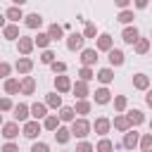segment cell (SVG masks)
I'll list each match as a JSON object with an SVG mask.
<instances>
[{
  "label": "cell",
  "mask_w": 152,
  "mask_h": 152,
  "mask_svg": "<svg viewBox=\"0 0 152 152\" xmlns=\"http://www.w3.org/2000/svg\"><path fill=\"white\" fill-rule=\"evenodd\" d=\"M48 150H50V145L43 140H33V145H31V152H48Z\"/></svg>",
  "instance_id": "bcb514c9"
},
{
  "label": "cell",
  "mask_w": 152,
  "mask_h": 152,
  "mask_svg": "<svg viewBox=\"0 0 152 152\" xmlns=\"http://www.w3.org/2000/svg\"><path fill=\"white\" fill-rule=\"evenodd\" d=\"M57 112H59L57 116H59V121H62V124H71V121L76 119V112H74V107H66V104H62Z\"/></svg>",
  "instance_id": "f1b7e54d"
},
{
  "label": "cell",
  "mask_w": 152,
  "mask_h": 152,
  "mask_svg": "<svg viewBox=\"0 0 152 152\" xmlns=\"http://www.w3.org/2000/svg\"><path fill=\"white\" fill-rule=\"evenodd\" d=\"M0 150H5V152H17V150H19V145H17L14 140H7V142H2V145H0Z\"/></svg>",
  "instance_id": "7dc6e473"
},
{
  "label": "cell",
  "mask_w": 152,
  "mask_h": 152,
  "mask_svg": "<svg viewBox=\"0 0 152 152\" xmlns=\"http://www.w3.org/2000/svg\"><path fill=\"white\" fill-rule=\"evenodd\" d=\"M74 112H76V116H88V114L93 112V102H90L88 97H81V100H76Z\"/></svg>",
  "instance_id": "d6986e66"
},
{
  "label": "cell",
  "mask_w": 152,
  "mask_h": 152,
  "mask_svg": "<svg viewBox=\"0 0 152 152\" xmlns=\"http://www.w3.org/2000/svg\"><path fill=\"white\" fill-rule=\"evenodd\" d=\"M10 2H12V5H26L28 0H10Z\"/></svg>",
  "instance_id": "f5cc1de1"
},
{
  "label": "cell",
  "mask_w": 152,
  "mask_h": 152,
  "mask_svg": "<svg viewBox=\"0 0 152 152\" xmlns=\"http://www.w3.org/2000/svg\"><path fill=\"white\" fill-rule=\"evenodd\" d=\"M90 150H95V145L88 142V140H83V138H78V142H76V152H90Z\"/></svg>",
  "instance_id": "7bdbcfd3"
},
{
  "label": "cell",
  "mask_w": 152,
  "mask_h": 152,
  "mask_svg": "<svg viewBox=\"0 0 152 152\" xmlns=\"http://www.w3.org/2000/svg\"><path fill=\"white\" fill-rule=\"evenodd\" d=\"M71 83H74V81L66 76V71H64V74H55V78H52L55 90L62 93V95H64V93H71Z\"/></svg>",
  "instance_id": "277c9868"
},
{
  "label": "cell",
  "mask_w": 152,
  "mask_h": 152,
  "mask_svg": "<svg viewBox=\"0 0 152 152\" xmlns=\"http://www.w3.org/2000/svg\"><path fill=\"white\" fill-rule=\"evenodd\" d=\"M40 133H43V124H40L38 119H26V121L21 124V135H24V138L36 140V138H40Z\"/></svg>",
  "instance_id": "7a4b0ae2"
},
{
  "label": "cell",
  "mask_w": 152,
  "mask_h": 152,
  "mask_svg": "<svg viewBox=\"0 0 152 152\" xmlns=\"http://www.w3.org/2000/svg\"><path fill=\"white\" fill-rule=\"evenodd\" d=\"M78 78L90 83V81L95 78V69H93V66H86V64H81V69H78Z\"/></svg>",
  "instance_id": "74e56055"
},
{
  "label": "cell",
  "mask_w": 152,
  "mask_h": 152,
  "mask_svg": "<svg viewBox=\"0 0 152 152\" xmlns=\"http://www.w3.org/2000/svg\"><path fill=\"white\" fill-rule=\"evenodd\" d=\"M0 131H2V138H5V140H14V138H19V133H21L19 121H2Z\"/></svg>",
  "instance_id": "52a82bcc"
},
{
  "label": "cell",
  "mask_w": 152,
  "mask_h": 152,
  "mask_svg": "<svg viewBox=\"0 0 152 152\" xmlns=\"http://www.w3.org/2000/svg\"><path fill=\"white\" fill-rule=\"evenodd\" d=\"M138 147H140L142 152H152V133H140Z\"/></svg>",
  "instance_id": "8d00e7d4"
},
{
  "label": "cell",
  "mask_w": 152,
  "mask_h": 152,
  "mask_svg": "<svg viewBox=\"0 0 152 152\" xmlns=\"http://www.w3.org/2000/svg\"><path fill=\"white\" fill-rule=\"evenodd\" d=\"M28 112H31V119L43 121V116L48 114V104L45 102H33V104H28Z\"/></svg>",
  "instance_id": "cb8c5ba5"
},
{
  "label": "cell",
  "mask_w": 152,
  "mask_h": 152,
  "mask_svg": "<svg viewBox=\"0 0 152 152\" xmlns=\"http://www.w3.org/2000/svg\"><path fill=\"white\" fill-rule=\"evenodd\" d=\"M145 104L152 109V88H147V90H145Z\"/></svg>",
  "instance_id": "681fc988"
},
{
  "label": "cell",
  "mask_w": 152,
  "mask_h": 152,
  "mask_svg": "<svg viewBox=\"0 0 152 152\" xmlns=\"http://www.w3.org/2000/svg\"><path fill=\"white\" fill-rule=\"evenodd\" d=\"M0 126H2V112H0Z\"/></svg>",
  "instance_id": "db71d44e"
},
{
  "label": "cell",
  "mask_w": 152,
  "mask_h": 152,
  "mask_svg": "<svg viewBox=\"0 0 152 152\" xmlns=\"http://www.w3.org/2000/svg\"><path fill=\"white\" fill-rule=\"evenodd\" d=\"M69 128H71V138H88L90 131H93V124H90L86 116H76Z\"/></svg>",
  "instance_id": "6da1fadb"
},
{
  "label": "cell",
  "mask_w": 152,
  "mask_h": 152,
  "mask_svg": "<svg viewBox=\"0 0 152 152\" xmlns=\"http://www.w3.org/2000/svg\"><path fill=\"white\" fill-rule=\"evenodd\" d=\"M114 5L119 10H124V7H131V0H114Z\"/></svg>",
  "instance_id": "f907efd6"
},
{
  "label": "cell",
  "mask_w": 152,
  "mask_h": 152,
  "mask_svg": "<svg viewBox=\"0 0 152 152\" xmlns=\"http://www.w3.org/2000/svg\"><path fill=\"white\" fill-rule=\"evenodd\" d=\"M12 116H14V121H19V124H24L26 119H31L28 104H26V102H19V104H14V107H12Z\"/></svg>",
  "instance_id": "e0dca14e"
},
{
  "label": "cell",
  "mask_w": 152,
  "mask_h": 152,
  "mask_svg": "<svg viewBox=\"0 0 152 152\" xmlns=\"http://www.w3.org/2000/svg\"><path fill=\"white\" fill-rule=\"evenodd\" d=\"M33 48H36L33 36H19V38H17V52H19V55H31Z\"/></svg>",
  "instance_id": "ba28073f"
},
{
  "label": "cell",
  "mask_w": 152,
  "mask_h": 152,
  "mask_svg": "<svg viewBox=\"0 0 152 152\" xmlns=\"http://www.w3.org/2000/svg\"><path fill=\"white\" fill-rule=\"evenodd\" d=\"M24 26H26V28H40V26H43V14H40V12L24 14Z\"/></svg>",
  "instance_id": "44dd1931"
},
{
  "label": "cell",
  "mask_w": 152,
  "mask_h": 152,
  "mask_svg": "<svg viewBox=\"0 0 152 152\" xmlns=\"http://www.w3.org/2000/svg\"><path fill=\"white\" fill-rule=\"evenodd\" d=\"M133 19H135V12H133L131 7H124V10L116 14V21L124 24V26H126V24H133Z\"/></svg>",
  "instance_id": "d6a6232c"
},
{
  "label": "cell",
  "mask_w": 152,
  "mask_h": 152,
  "mask_svg": "<svg viewBox=\"0 0 152 152\" xmlns=\"http://www.w3.org/2000/svg\"><path fill=\"white\" fill-rule=\"evenodd\" d=\"M150 40H152V31H150Z\"/></svg>",
  "instance_id": "9f6ffc18"
},
{
  "label": "cell",
  "mask_w": 152,
  "mask_h": 152,
  "mask_svg": "<svg viewBox=\"0 0 152 152\" xmlns=\"http://www.w3.org/2000/svg\"><path fill=\"white\" fill-rule=\"evenodd\" d=\"M64 45H66V50L69 52H81L83 48H86V38H83V33H69V36H64Z\"/></svg>",
  "instance_id": "3957f363"
},
{
  "label": "cell",
  "mask_w": 152,
  "mask_h": 152,
  "mask_svg": "<svg viewBox=\"0 0 152 152\" xmlns=\"http://www.w3.org/2000/svg\"><path fill=\"white\" fill-rule=\"evenodd\" d=\"M109 48H114V38H112L109 33H97V38H95V50H97V52H107Z\"/></svg>",
  "instance_id": "7c38bea8"
},
{
  "label": "cell",
  "mask_w": 152,
  "mask_h": 152,
  "mask_svg": "<svg viewBox=\"0 0 152 152\" xmlns=\"http://www.w3.org/2000/svg\"><path fill=\"white\" fill-rule=\"evenodd\" d=\"M147 5H150V0H133L135 10H147Z\"/></svg>",
  "instance_id": "c3c4849f"
},
{
  "label": "cell",
  "mask_w": 152,
  "mask_h": 152,
  "mask_svg": "<svg viewBox=\"0 0 152 152\" xmlns=\"http://www.w3.org/2000/svg\"><path fill=\"white\" fill-rule=\"evenodd\" d=\"M7 24V17H5V12H0V28Z\"/></svg>",
  "instance_id": "816d5d0a"
},
{
  "label": "cell",
  "mask_w": 152,
  "mask_h": 152,
  "mask_svg": "<svg viewBox=\"0 0 152 152\" xmlns=\"http://www.w3.org/2000/svg\"><path fill=\"white\" fill-rule=\"evenodd\" d=\"M126 116H128V124H131V126H140V124H145V114H142V109H128Z\"/></svg>",
  "instance_id": "1f68e13d"
},
{
  "label": "cell",
  "mask_w": 152,
  "mask_h": 152,
  "mask_svg": "<svg viewBox=\"0 0 152 152\" xmlns=\"http://www.w3.org/2000/svg\"><path fill=\"white\" fill-rule=\"evenodd\" d=\"M133 88L135 90H147L150 88V76L147 74H142V71H138V74H133Z\"/></svg>",
  "instance_id": "603a6c76"
},
{
  "label": "cell",
  "mask_w": 152,
  "mask_h": 152,
  "mask_svg": "<svg viewBox=\"0 0 152 152\" xmlns=\"http://www.w3.org/2000/svg\"><path fill=\"white\" fill-rule=\"evenodd\" d=\"M2 88H5V95H17V93H19V78L7 76L5 83H2Z\"/></svg>",
  "instance_id": "4dcf8cb0"
},
{
  "label": "cell",
  "mask_w": 152,
  "mask_h": 152,
  "mask_svg": "<svg viewBox=\"0 0 152 152\" xmlns=\"http://www.w3.org/2000/svg\"><path fill=\"white\" fill-rule=\"evenodd\" d=\"M71 93H74V97L76 100H81V97H90V86H88V81H76V83H71Z\"/></svg>",
  "instance_id": "9a60e30c"
},
{
  "label": "cell",
  "mask_w": 152,
  "mask_h": 152,
  "mask_svg": "<svg viewBox=\"0 0 152 152\" xmlns=\"http://www.w3.org/2000/svg\"><path fill=\"white\" fill-rule=\"evenodd\" d=\"M107 62H109V66H124V62H126L124 50H119V48H109V50H107Z\"/></svg>",
  "instance_id": "9c48e42d"
},
{
  "label": "cell",
  "mask_w": 152,
  "mask_h": 152,
  "mask_svg": "<svg viewBox=\"0 0 152 152\" xmlns=\"http://www.w3.org/2000/svg\"><path fill=\"white\" fill-rule=\"evenodd\" d=\"M33 43H36V48H40V50H45V48H50V43H52V38L48 36V31H38V36H33Z\"/></svg>",
  "instance_id": "e575fe53"
},
{
  "label": "cell",
  "mask_w": 152,
  "mask_h": 152,
  "mask_svg": "<svg viewBox=\"0 0 152 152\" xmlns=\"http://www.w3.org/2000/svg\"><path fill=\"white\" fill-rule=\"evenodd\" d=\"M93 131H95V135H109V131H112V119L109 116H97L95 121H93Z\"/></svg>",
  "instance_id": "8992f818"
},
{
  "label": "cell",
  "mask_w": 152,
  "mask_h": 152,
  "mask_svg": "<svg viewBox=\"0 0 152 152\" xmlns=\"http://www.w3.org/2000/svg\"><path fill=\"white\" fill-rule=\"evenodd\" d=\"M93 95V100H95V104H109L112 102V90L107 88V86H100L95 93H90Z\"/></svg>",
  "instance_id": "2e32d148"
},
{
  "label": "cell",
  "mask_w": 152,
  "mask_h": 152,
  "mask_svg": "<svg viewBox=\"0 0 152 152\" xmlns=\"http://www.w3.org/2000/svg\"><path fill=\"white\" fill-rule=\"evenodd\" d=\"M52 59H57V52H55V50H50V48H45V50L40 52V62H43V64H50Z\"/></svg>",
  "instance_id": "60d3db41"
},
{
  "label": "cell",
  "mask_w": 152,
  "mask_h": 152,
  "mask_svg": "<svg viewBox=\"0 0 152 152\" xmlns=\"http://www.w3.org/2000/svg\"><path fill=\"white\" fill-rule=\"evenodd\" d=\"M12 69H14V66H12L10 62H2V59H0V78H2V81H5L7 76H12Z\"/></svg>",
  "instance_id": "f6af8a7d"
},
{
  "label": "cell",
  "mask_w": 152,
  "mask_h": 152,
  "mask_svg": "<svg viewBox=\"0 0 152 152\" xmlns=\"http://www.w3.org/2000/svg\"><path fill=\"white\" fill-rule=\"evenodd\" d=\"M150 133H152V119H150Z\"/></svg>",
  "instance_id": "11a10c76"
},
{
  "label": "cell",
  "mask_w": 152,
  "mask_h": 152,
  "mask_svg": "<svg viewBox=\"0 0 152 152\" xmlns=\"http://www.w3.org/2000/svg\"><path fill=\"white\" fill-rule=\"evenodd\" d=\"M19 93H21V95H33V93H36V78L28 76V74H24V76L19 78Z\"/></svg>",
  "instance_id": "30bf717a"
},
{
  "label": "cell",
  "mask_w": 152,
  "mask_h": 152,
  "mask_svg": "<svg viewBox=\"0 0 152 152\" xmlns=\"http://www.w3.org/2000/svg\"><path fill=\"white\" fill-rule=\"evenodd\" d=\"M52 133H55V142H57V145H66V142L71 140V128H66V126H62V124H59Z\"/></svg>",
  "instance_id": "ffe728a7"
},
{
  "label": "cell",
  "mask_w": 152,
  "mask_h": 152,
  "mask_svg": "<svg viewBox=\"0 0 152 152\" xmlns=\"http://www.w3.org/2000/svg\"><path fill=\"white\" fill-rule=\"evenodd\" d=\"M138 140H140V133L135 131V126H131L128 131H124L121 147H124V150H135V147H138Z\"/></svg>",
  "instance_id": "5b68a950"
},
{
  "label": "cell",
  "mask_w": 152,
  "mask_h": 152,
  "mask_svg": "<svg viewBox=\"0 0 152 152\" xmlns=\"http://www.w3.org/2000/svg\"><path fill=\"white\" fill-rule=\"evenodd\" d=\"M2 36H5V40H17L21 33H19V24H14V21H10V24H5L2 26Z\"/></svg>",
  "instance_id": "484cf974"
},
{
  "label": "cell",
  "mask_w": 152,
  "mask_h": 152,
  "mask_svg": "<svg viewBox=\"0 0 152 152\" xmlns=\"http://www.w3.org/2000/svg\"><path fill=\"white\" fill-rule=\"evenodd\" d=\"M83 24H86V26H83V38H86V40H88V38H97V33H100L97 26H95L93 21H83Z\"/></svg>",
  "instance_id": "f35d334b"
},
{
  "label": "cell",
  "mask_w": 152,
  "mask_h": 152,
  "mask_svg": "<svg viewBox=\"0 0 152 152\" xmlns=\"http://www.w3.org/2000/svg\"><path fill=\"white\" fill-rule=\"evenodd\" d=\"M78 59H81V64H86V66H95L100 57H97V50H95V48H83Z\"/></svg>",
  "instance_id": "4fadbf2b"
},
{
  "label": "cell",
  "mask_w": 152,
  "mask_h": 152,
  "mask_svg": "<svg viewBox=\"0 0 152 152\" xmlns=\"http://www.w3.org/2000/svg\"><path fill=\"white\" fill-rule=\"evenodd\" d=\"M95 150H97V152H109V150H114V142H112V140H109L107 135H102V138L97 140Z\"/></svg>",
  "instance_id": "ab89813d"
},
{
  "label": "cell",
  "mask_w": 152,
  "mask_h": 152,
  "mask_svg": "<svg viewBox=\"0 0 152 152\" xmlns=\"http://www.w3.org/2000/svg\"><path fill=\"white\" fill-rule=\"evenodd\" d=\"M95 78H97L102 86H109V83L114 81V66H102V69H97Z\"/></svg>",
  "instance_id": "7402d4cb"
},
{
  "label": "cell",
  "mask_w": 152,
  "mask_h": 152,
  "mask_svg": "<svg viewBox=\"0 0 152 152\" xmlns=\"http://www.w3.org/2000/svg\"><path fill=\"white\" fill-rule=\"evenodd\" d=\"M40 124H43V131H50V133H52V131H55L62 121H59V116H57V114H45Z\"/></svg>",
  "instance_id": "f546056e"
},
{
  "label": "cell",
  "mask_w": 152,
  "mask_h": 152,
  "mask_svg": "<svg viewBox=\"0 0 152 152\" xmlns=\"http://www.w3.org/2000/svg\"><path fill=\"white\" fill-rule=\"evenodd\" d=\"M48 66L52 69V74H64L66 71V62H59V59H52Z\"/></svg>",
  "instance_id": "b9f144b4"
},
{
  "label": "cell",
  "mask_w": 152,
  "mask_h": 152,
  "mask_svg": "<svg viewBox=\"0 0 152 152\" xmlns=\"http://www.w3.org/2000/svg\"><path fill=\"white\" fill-rule=\"evenodd\" d=\"M112 128H114V131H119V133H124V131H128V128H131L126 112H116V114H114V119H112Z\"/></svg>",
  "instance_id": "ac0fdd59"
},
{
  "label": "cell",
  "mask_w": 152,
  "mask_h": 152,
  "mask_svg": "<svg viewBox=\"0 0 152 152\" xmlns=\"http://www.w3.org/2000/svg\"><path fill=\"white\" fill-rule=\"evenodd\" d=\"M5 17H7L10 21L19 24V21L24 19V10H21V5H12V7H7V10H5Z\"/></svg>",
  "instance_id": "d4e9b609"
},
{
  "label": "cell",
  "mask_w": 152,
  "mask_h": 152,
  "mask_svg": "<svg viewBox=\"0 0 152 152\" xmlns=\"http://www.w3.org/2000/svg\"><path fill=\"white\" fill-rule=\"evenodd\" d=\"M112 102H114V112H126L128 109V97L126 95H114Z\"/></svg>",
  "instance_id": "d590c367"
},
{
  "label": "cell",
  "mask_w": 152,
  "mask_h": 152,
  "mask_svg": "<svg viewBox=\"0 0 152 152\" xmlns=\"http://www.w3.org/2000/svg\"><path fill=\"white\" fill-rule=\"evenodd\" d=\"M138 36H140V31H138V26H133V24H126L124 31H121V40H124L126 45H133V43L138 40Z\"/></svg>",
  "instance_id": "8fae6325"
},
{
  "label": "cell",
  "mask_w": 152,
  "mask_h": 152,
  "mask_svg": "<svg viewBox=\"0 0 152 152\" xmlns=\"http://www.w3.org/2000/svg\"><path fill=\"white\" fill-rule=\"evenodd\" d=\"M150 48H152V40H150V38H142V36H138V40L133 43L135 55H147V52H150Z\"/></svg>",
  "instance_id": "4316f807"
},
{
  "label": "cell",
  "mask_w": 152,
  "mask_h": 152,
  "mask_svg": "<svg viewBox=\"0 0 152 152\" xmlns=\"http://www.w3.org/2000/svg\"><path fill=\"white\" fill-rule=\"evenodd\" d=\"M12 107H14V102H12V97H10V95L0 97V112H2V114H5V112H12Z\"/></svg>",
  "instance_id": "ee69618b"
},
{
  "label": "cell",
  "mask_w": 152,
  "mask_h": 152,
  "mask_svg": "<svg viewBox=\"0 0 152 152\" xmlns=\"http://www.w3.org/2000/svg\"><path fill=\"white\" fill-rule=\"evenodd\" d=\"M45 104H48V109H59L62 107V93H57V90H52V93H48L45 95Z\"/></svg>",
  "instance_id": "83f0119b"
},
{
  "label": "cell",
  "mask_w": 152,
  "mask_h": 152,
  "mask_svg": "<svg viewBox=\"0 0 152 152\" xmlns=\"http://www.w3.org/2000/svg\"><path fill=\"white\" fill-rule=\"evenodd\" d=\"M48 36H50L52 40H62V38H64V26L57 24V21H52V24L48 26Z\"/></svg>",
  "instance_id": "836d02e7"
},
{
  "label": "cell",
  "mask_w": 152,
  "mask_h": 152,
  "mask_svg": "<svg viewBox=\"0 0 152 152\" xmlns=\"http://www.w3.org/2000/svg\"><path fill=\"white\" fill-rule=\"evenodd\" d=\"M14 69L24 76V74H31L33 71V59H31V55H21L17 62H14Z\"/></svg>",
  "instance_id": "5bb4252c"
}]
</instances>
